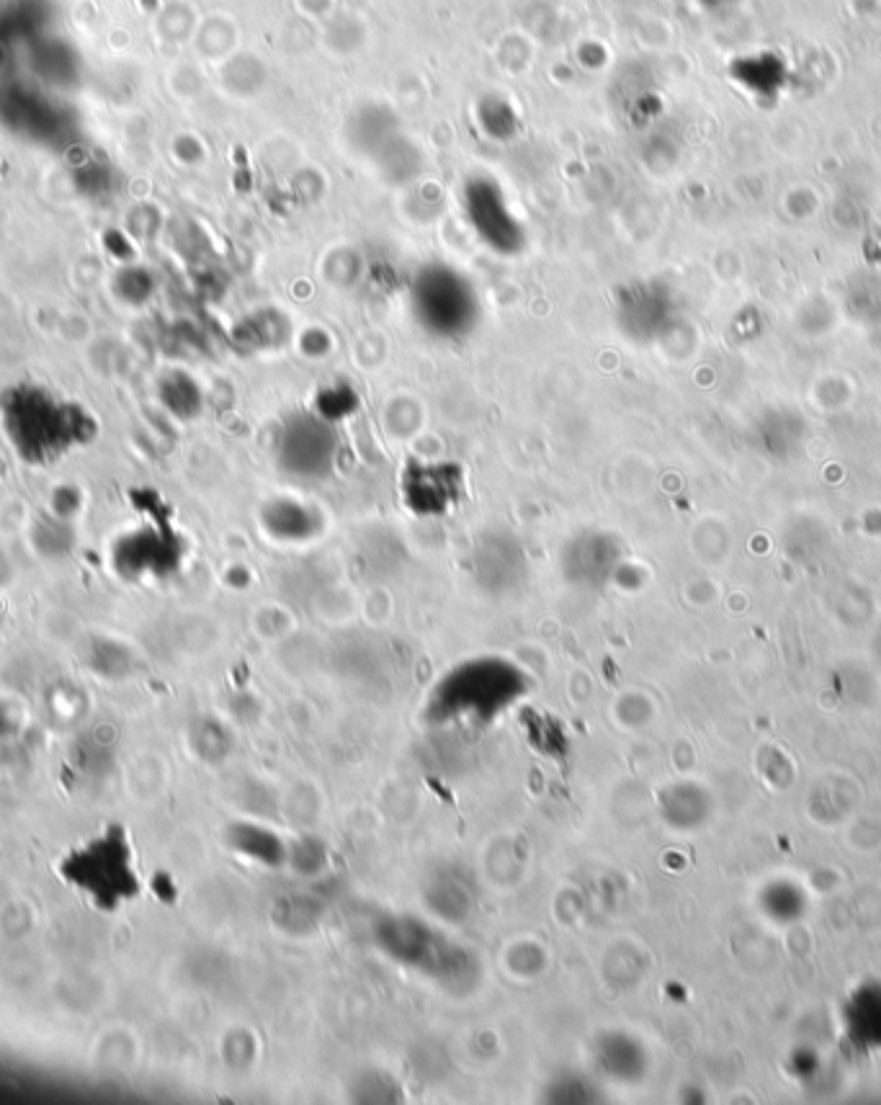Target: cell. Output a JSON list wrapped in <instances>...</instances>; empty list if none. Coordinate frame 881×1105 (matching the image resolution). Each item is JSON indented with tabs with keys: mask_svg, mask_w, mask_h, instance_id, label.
I'll list each match as a JSON object with an SVG mask.
<instances>
[{
	"mask_svg": "<svg viewBox=\"0 0 881 1105\" xmlns=\"http://www.w3.org/2000/svg\"><path fill=\"white\" fill-rule=\"evenodd\" d=\"M415 307L428 330L454 338L474 322V297L467 281L449 268H433L415 286Z\"/></svg>",
	"mask_w": 881,
	"mask_h": 1105,
	"instance_id": "1",
	"label": "cell"
},
{
	"mask_svg": "<svg viewBox=\"0 0 881 1105\" xmlns=\"http://www.w3.org/2000/svg\"><path fill=\"white\" fill-rule=\"evenodd\" d=\"M467 212L480 237H485V243L498 248L500 253H511L521 240L518 225L505 209V201L495 183L477 181L469 186Z\"/></svg>",
	"mask_w": 881,
	"mask_h": 1105,
	"instance_id": "2",
	"label": "cell"
}]
</instances>
